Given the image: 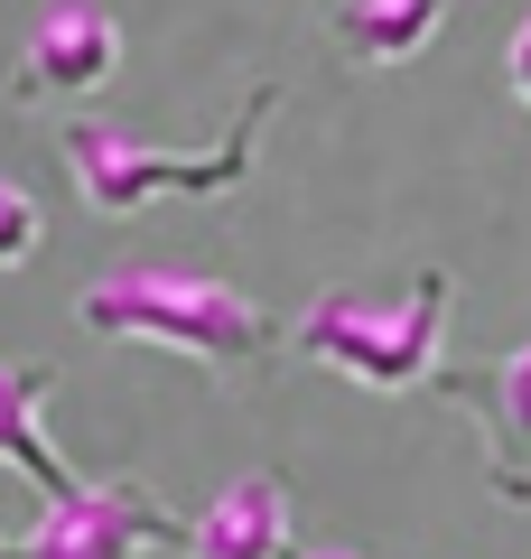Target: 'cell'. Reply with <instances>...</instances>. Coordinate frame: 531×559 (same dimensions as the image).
<instances>
[{
    "mask_svg": "<svg viewBox=\"0 0 531 559\" xmlns=\"http://www.w3.org/2000/svg\"><path fill=\"white\" fill-rule=\"evenodd\" d=\"M75 326L121 345H168V355L205 364L215 382H243L271 364L280 326L261 299H243L234 280H205V271H168V261H121L103 271L94 289L75 299Z\"/></svg>",
    "mask_w": 531,
    "mask_h": 559,
    "instance_id": "cell-1",
    "label": "cell"
},
{
    "mask_svg": "<svg viewBox=\"0 0 531 559\" xmlns=\"http://www.w3.org/2000/svg\"><path fill=\"white\" fill-rule=\"evenodd\" d=\"M271 112H280V84H252L243 112L224 121L205 150H168V140H140V131H121V121L75 112V121H57V159H66V178H75V197L94 205V215H140L150 197H234V187L252 178V159H261Z\"/></svg>",
    "mask_w": 531,
    "mask_h": 559,
    "instance_id": "cell-2",
    "label": "cell"
},
{
    "mask_svg": "<svg viewBox=\"0 0 531 559\" xmlns=\"http://www.w3.org/2000/svg\"><path fill=\"white\" fill-rule=\"evenodd\" d=\"M448 271H420L401 299H364V289H327L317 308H298L290 345L327 373L364 382V392H420L448 364Z\"/></svg>",
    "mask_w": 531,
    "mask_h": 559,
    "instance_id": "cell-3",
    "label": "cell"
},
{
    "mask_svg": "<svg viewBox=\"0 0 531 559\" xmlns=\"http://www.w3.org/2000/svg\"><path fill=\"white\" fill-rule=\"evenodd\" d=\"M140 550H187V522H177L140 476L75 485V495H57L20 540H10V559H140Z\"/></svg>",
    "mask_w": 531,
    "mask_h": 559,
    "instance_id": "cell-4",
    "label": "cell"
},
{
    "mask_svg": "<svg viewBox=\"0 0 531 559\" xmlns=\"http://www.w3.org/2000/svg\"><path fill=\"white\" fill-rule=\"evenodd\" d=\"M121 75V20L94 10V0H66L28 28L20 66H10V94L20 103H94L103 84Z\"/></svg>",
    "mask_w": 531,
    "mask_h": 559,
    "instance_id": "cell-5",
    "label": "cell"
},
{
    "mask_svg": "<svg viewBox=\"0 0 531 559\" xmlns=\"http://www.w3.org/2000/svg\"><path fill=\"white\" fill-rule=\"evenodd\" d=\"M438 392L475 411L485 439V485L504 503H531V336L504 364H438Z\"/></svg>",
    "mask_w": 531,
    "mask_h": 559,
    "instance_id": "cell-6",
    "label": "cell"
},
{
    "mask_svg": "<svg viewBox=\"0 0 531 559\" xmlns=\"http://www.w3.org/2000/svg\"><path fill=\"white\" fill-rule=\"evenodd\" d=\"M187 559H290V485L280 476H234L197 522H187Z\"/></svg>",
    "mask_w": 531,
    "mask_h": 559,
    "instance_id": "cell-7",
    "label": "cell"
},
{
    "mask_svg": "<svg viewBox=\"0 0 531 559\" xmlns=\"http://www.w3.org/2000/svg\"><path fill=\"white\" fill-rule=\"evenodd\" d=\"M47 392H57V364H10L0 355V466H20V476L57 503V495H75L84 476L57 457V439H47Z\"/></svg>",
    "mask_w": 531,
    "mask_h": 559,
    "instance_id": "cell-8",
    "label": "cell"
},
{
    "mask_svg": "<svg viewBox=\"0 0 531 559\" xmlns=\"http://www.w3.org/2000/svg\"><path fill=\"white\" fill-rule=\"evenodd\" d=\"M438 28H448V0H335L327 10V38L345 66H411Z\"/></svg>",
    "mask_w": 531,
    "mask_h": 559,
    "instance_id": "cell-9",
    "label": "cell"
},
{
    "mask_svg": "<svg viewBox=\"0 0 531 559\" xmlns=\"http://www.w3.org/2000/svg\"><path fill=\"white\" fill-rule=\"evenodd\" d=\"M38 234H47V224H38V197H28L20 178H0V271H20V261L38 252Z\"/></svg>",
    "mask_w": 531,
    "mask_h": 559,
    "instance_id": "cell-10",
    "label": "cell"
},
{
    "mask_svg": "<svg viewBox=\"0 0 531 559\" xmlns=\"http://www.w3.org/2000/svg\"><path fill=\"white\" fill-rule=\"evenodd\" d=\"M504 84H512V103L531 112V20L512 28V47H504Z\"/></svg>",
    "mask_w": 531,
    "mask_h": 559,
    "instance_id": "cell-11",
    "label": "cell"
},
{
    "mask_svg": "<svg viewBox=\"0 0 531 559\" xmlns=\"http://www.w3.org/2000/svg\"><path fill=\"white\" fill-rule=\"evenodd\" d=\"M290 559H364V550H335V540H308V550H290Z\"/></svg>",
    "mask_w": 531,
    "mask_h": 559,
    "instance_id": "cell-12",
    "label": "cell"
},
{
    "mask_svg": "<svg viewBox=\"0 0 531 559\" xmlns=\"http://www.w3.org/2000/svg\"><path fill=\"white\" fill-rule=\"evenodd\" d=\"M0 559H10V540H0Z\"/></svg>",
    "mask_w": 531,
    "mask_h": 559,
    "instance_id": "cell-13",
    "label": "cell"
}]
</instances>
